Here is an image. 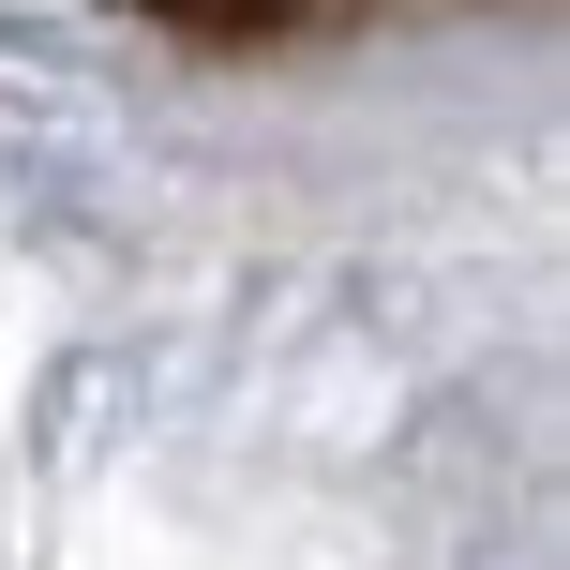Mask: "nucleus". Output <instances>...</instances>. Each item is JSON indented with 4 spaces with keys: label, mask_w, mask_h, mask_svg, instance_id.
<instances>
[{
    "label": "nucleus",
    "mask_w": 570,
    "mask_h": 570,
    "mask_svg": "<svg viewBox=\"0 0 570 570\" xmlns=\"http://www.w3.org/2000/svg\"><path fill=\"white\" fill-rule=\"evenodd\" d=\"M150 16H180V30H256V16H285V0H150Z\"/></svg>",
    "instance_id": "f257e3e1"
}]
</instances>
